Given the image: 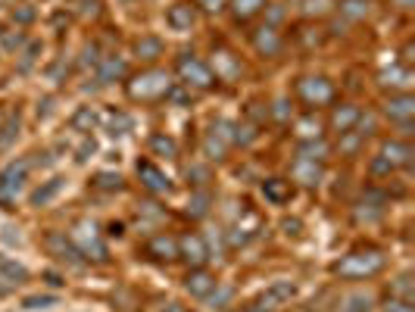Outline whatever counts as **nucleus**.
Segmentation results:
<instances>
[{
	"instance_id": "f257e3e1",
	"label": "nucleus",
	"mask_w": 415,
	"mask_h": 312,
	"mask_svg": "<svg viewBox=\"0 0 415 312\" xmlns=\"http://www.w3.org/2000/svg\"><path fill=\"white\" fill-rule=\"evenodd\" d=\"M384 269V256L374 253V250H356V253H347L344 260L334 265V275L350 278V281H363V278H372Z\"/></svg>"
},
{
	"instance_id": "f03ea898",
	"label": "nucleus",
	"mask_w": 415,
	"mask_h": 312,
	"mask_svg": "<svg viewBox=\"0 0 415 312\" xmlns=\"http://www.w3.org/2000/svg\"><path fill=\"white\" fill-rule=\"evenodd\" d=\"M169 88H172L169 72L147 69V72H140V75H135L129 82V97L131 101H159V97L169 94Z\"/></svg>"
},
{
	"instance_id": "7ed1b4c3",
	"label": "nucleus",
	"mask_w": 415,
	"mask_h": 312,
	"mask_svg": "<svg viewBox=\"0 0 415 312\" xmlns=\"http://www.w3.org/2000/svg\"><path fill=\"white\" fill-rule=\"evenodd\" d=\"M69 237H72V244L78 247V253H82L85 260H94V262L110 260V250H106L103 237H100V231H97V225L94 222H78Z\"/></svg>"
},
{
	"instance_id": "20e7f679",
	"label": "nucleus",
	"mask_w": 415,
	"mask_h": 312,
	"mask_svg": "<svg viewBox=\"0 0 415 312\" xmlns=\"http://www.w3.org/2000/svg\"><path fill=\"white\" fill-rule=\"evenodd\" d=\"M175 69H178V75H182V82L187 84V88L206 91V88H212V82H216L212 69L203 63V59L194 57V53H182V57H178V63H175Z\"/></svg>"
},
{
	"instance_id": "39448f33",
	"label": "nucleus",
	"mask_w": 415,
	"mask_h": 312,
	"mask_svg": "<svg viewBox=\"0 0 415 312\" xmlns=\"http://www.w3.org/2000/svg\"><path fill=\"white\" fill-rule=\"evenodd\" d=\"M44 247L57 262L72 265V269H82V265L88 262L82 253H78L75 244H72V237H66V231H50V235H44Z\"/></svg>"
},
{
	"instance_id": "423d86ee",
	"label": "nucleus",
	"mask_w": 415,
	"mask_h": 312,
	"mask_svg": "<svg viewBox=\"0 0 415 312\" xmlns=\"http://www.w3.org/2000/svg\"><path fill=\"white\" fill-rule=\"evenodd\" d=\"M297 297V284L293 281H272L256 300L250 303V312H275L278 306L291 303Z\"/></svg>"
},
{
	"instance_id": "0eeeda50",
	"label": "nucleus",
	"mask_w": 415,
	"mask_h": 312,
	"mask_svg": "<svg viewBox=\"0 0 415 312\" xmlns=\"http://www.w3.org/2000/svg\"><path fill=\"white\" fill-rule=\"evenodd\" d=\"M297 94L306 106H325L334 101V84L322 75H306V78H300Z\"/></svg>"
},
{
	"instance_id": "6e6552de",
	"label": "nucleus",
	"mask_w": 415,
	"mask_h": 312,
	"mask_svg": "<svg viewBox=\"0 0 415 312\" xmlns=\"http://www.w3.org/2000/svg\"><path fill=\"white\" fill-rule=\"evenodd\" d=\"M178 260H184L191 269H203L210 262V247L200 235H191L187 231L184 237H178Z\"/></svg>"
},
{
	"instance_id": "1a4fd4ad",
	"label": "nucleus",
	"mask_w": 415,
	"mask_h": 312,
	"mask_svg": "<svg viewBox=\"0 0 415 312\" xmlns=\"http://www.w3.org/2000/svg\"><path fill=\"white\" fill-rule=\"evenodd\" d=\"M22 281H29V269L22 262H16L13 256L0 253V297H6L10 290H16Z\"/></svg>"
},
{
	"instance_id": "9d476101",
	"label": "nucleus",
	"mask_w": 415,
	"mask_h": 312,
	"mask_svg": "<svg viewBox=\"0 0 415 312\" xmlns=\"http://www.w3.org/2000/svg\"><path fill=\"white\" fill-rule=\"evenodd\" d=\"M138 178H140V184H144L150 194H169L172 191V181H169V175H166L159 165H153L150 159H144V163H138Z\"/></svg>"
},
{
	"instance_id": "9b49d317",
	"label": "nucleus",
	"mask_w": 415,
	"mask_h": 312,
	"mask_svg": "<svg viewBox=\"0 0 415 312\" xmlns=\"http://www.w3.org/2000/svg\"><path fill=\"white\" fill-rule=\"evenodd\" d=\"M216 275L212 272H206V269H191L187 272V278H184V290L191 297H197V300H206V297L216 290Z\"/></svg>"
},
{
	"instance_id": "f8f14e48",
	"label": "nucleus",
	"mask_w": 415,
	"mask_h": 312,
	"mask_svg": "<svg viewBox=\"0 0 415 312\" xmlns=\"http://www.w3.org/2000/svg\"><path fill=\"white\" fill-rule=\"evenodd\" d=\"M359 119H363V110H359L356 103H340V106H334V112H331V128L337 131V135H350V131H356Z\"/></svg>"
},
{
	"instance_id": "ddd939ff",
	"label": "nucleus",
	"mask_w": 415,
	"mask_h": 312,
	"mask_svg": "<svg viewBox=\"0 0 415 312\" xmlns=\"http://www.w3.org/2000/svg\"><path fill=\"white\" fill-rule=\"evenodd\" d=\"M384 112L393 119V122L409 125L412 116H415V97L409 94V91H406V94H393L391 101L384 103Z\"/></svg>"
},
{
	"instance_id": "4468645a",
	"label": "nucleus",
	"mask_w": 415,
	"mask_h": 312,
	"mask_svg": "<svg viewBox=\"0 0 415 312\" xmlns=\"http://www.w3.org/2000/svg\"><path fill=\"white\" fill-rule=\"evenodd\" d=\"M212 57L216 59H212L210 69H212V75L216 78H222V82H234V78L240 75V63H238V57H234L231 50H216Z\"/></svg>"
},
{
	"instance_id": "2eb2a0df",
	"label": "nucleus",
	"mask_w": 415,
	"mask_h": 312,
	"mask_svg": "<svg viewBox=\"0 0 415 312\" xmlns=\"http://www.w3.org/2000/svg\"><path fill=\"white\" fill-rule=\"evenodd\" d=\"M291 175H293V181L306 184V188H316V184L322 181V163H316V159H303V156H297V163H293Z\"/></svg>"
},
{
	"instance_id": "dca6fc26",
	"label": "nucleus",
	"mask_w": 415,
	"mask_h": 312,
	"mask_svg": "<svg viewBox=\"0 0 415 312\" xmlns=\"http://www.w3.org/2000/svg\"><path fill=\"white\" fill-rule=\"evenodd\" d=\"M147 256H153V260H159V262L178 260V241H175L172 235H156V237H150V244H147Z\"/></svg>"
},
{
	"instance_id": "f3484780",
	"label": "nucleus",
	"mask_w": 415,
	"mask_h": 312,
	"mask_svg": "<svg viewBox=\"0 0 415 312\" xmlns=\"http://www.w3.org/2000/svg\"><path fill=\"white\" fill-rule=\"evenodd\" d=\"M166 22H169L172 31H191L194 22H197V13H194L191 3H175L166 13Z\"/></svg>"
},
{
	"instance_id": "a211bd4d",
	"label": "nucleus",
	"mask_w": 415,
	"mask_h": 312,
	"mask_svg": "<svg viewBox=\"0 0 415 312\" xmlns=\"http://www.w3.org/2000/svg\"><path fill=\"white\" fill-rule=\"evenodd\" d=\"M253 47H256L259 57H278L281 53V35L272 25H263V29L253 35Z\"/></svg>"
},
{
	"instance_id": "6ab92c4d",
	"label": "nucleus",
	"mask_w": 415,
	"mask_h": 312,
	"mask_svg": "<svg viewBox=\"0 0 415 312\" xmlns=\"http://www.w3.org/2000/svg\"><path fill=\"white\" fill-rule=\"evenodd\" d=\"M263 197L269 203H275V207H281V203H287L293 197V188H291V181H284V178H265Z\"/></svg>"
},
{
	"instance_id": "aec40b11",
	"label": "nucleus",
	"mask_w": 415,
	"mask_h": 312,
	"mask_svg": "<svg viewBox=\"0 0 415 312\" xmlns=\"http://www.w3.org/2000/svg\"><path fill=\"white\" fill-rule=\"evenodd\" d=\"M381 159H384L391 169H397V165H409L412 163V147L403 141H387L384 150H381Z\"/></svg>"
},
{
	"instance_id": "412c9836",
	"label": "nucleus",
	"mask_w": 415,
	"mask_h": 312,
	"mask_svg": "<svg viewBox=\"0 0 415 312\" xmlns=\"http://www.w3.org/2000/svg\"><path fill=\"white\" fill-rule=\"evenodd\" d=\"M63 188H66V178H59V175H57V178H50V181H44L38 191H31L29 203H31V207H47L50 200H57L59 191H63Z\"/></svg>"
},
{
	"instance_id": "4be33fe9",
	"label": "nucleus",
	"mask_w": 415,
	"mask_h": 312,
	"mask_svg": "<svg viewBox=\"0 0 415 312\" xmlns=\"http://www.w3.org/2000/svg\"><path fill=\"white\" fill-rule=\"evenodd\" d=\"M122 75H125V59L103 57L97 63V82L100 84H110V82H116V78H122Z\"/></svg>"
},
{
	"instance_id": "5701e85b",
	"label": "nucleus",
	"mask_w": 415,
	"mask_h": 312,
	"mask_svg": "<svg viewBox=\"0 0 415 312\" xmlns=\"http://www.w3.org/2000/svg\"><path fill=\"white\" fill-rule=\"evenodd\" d=\"M29 172H31V159H16V163H10L3 172H0V181H6V184L22 191V181L29 178Z\"/></svg>"
},
{
	"instance_id": "b1692460",
	"label": "nucleus",
	"mask_w": 415,
	"mask_h": 312,
	"mask_svg": "<svg viewBox=\"0 0 415 312\" xmlns=\"http://www.w3.org/2000/svg\"><path fill=\"white\" fill-rule=\"evenodd\" d=\"M381 84L384 88H409L412 84V72L406 69V66H391V69H384L381 72Z\"/></svg>"
},
{
	"instance_id": "393cba45",
	"label": "nucleus",
	"mask_w": 415,
	"mask_h": 312,
	"mask_svg": "<svg viewBox=\"0 0 415 312\" xmlns=\"http://www.w3.org/2000/svg\"><path fill=\"white\" fill-rule=\"evenodd\" d=\"M372 294H365V290H353V294H347L344 300H340V312H372Z\"/></svg>"
},
{
	"instance_id": "a878e982",
	"label": "nucleus",
	"mask_w": 415,
	"mask_h": 312,
	"mask_svg": "<svg viewBox=\"0 0 415 312\" xmlns=\"http://www.w3.org/2000/svg\"><path fill=\"white\" fill-rule=\"evenodd\" d=\"M210 203H212V194H210V191H194V194H191V200H187V216H191V218H203L206 216V212H210Z\"/></svg>"
},
{
	"instance_id": "bb28decb",
	"label": "nucleus",
	"mask_w": 415,
	"mask_h": 312,
	"mask_svg": "<svg viewBox=\"0 0 415 312\" xmlns=\"http://www.w3.org/2000/svg\"><path fill=\"white\" fill-rule=\"evenodd\" d=\"M369 13H372V0H340V16L344 19L359 22V19H365Z\"/></svg>"
},
{
	"instance_id": "cd10ccee",
	"label": "nucleus",
	"mask_w": 415,
	"mask_h": 312,
	"mask_svg": "<svg viewBox=\"0 0 415 312\" xmlns=\"http://www.w3.org/2000/svg\"><path fill=\"white\" fill-rule=\"evenodd\" d=\"M135 53L140 59H156V57H163V41L156 35H144L135 41Z\"/></svg>"
},
{
	"instance_id": "c85d7f7f",
	"label": "nucleus",
	"mask_w": 415,
	"mask_h": 312,
	"mask_svg": "<svg viewBox=\"0 0 415 312\" xmlns=\"http://www.w3.org/2000/svg\"><path fill=\"white\" fill-rule=\"evenodd\" d=\"M131 131V119L125 116V112H110L106 116V135L110 138H122Z\"/></svg>"
},
{
	"instance_id": "c756f323",
	"label": "nucleus",
	"mask_w": 415,
	"mask_h": 312,
	"mask_svg": "<svg viewBox=\"0 0 415 312\" xmlns=\"http://www.w3.org/2000/svg\"><path fill=\"white\" fill-rule=\"evenodd\" d=\"M391 297H393V300H406V303H412V300H415V284H412V275H400L397 281L391 284Z\"/></svg>"
},
{
	"instance_id": "7c9ffc66",
	"label": "nucleus",
	"mask_w": 415,
	"mask_h": 312,
	"mask_svg": "<svg viewBox=\"0 0 415 312\" xmlns=\"http://www.w3.org/2000/svg\"><path fill=\"white\" fill-rule=\"evenodd\" d=\"M91 184H94L97 191H106V194H112V191H122V175H119V172H97Z\"/></svg>"
},
{
	"instance_id": "2f4dec72",
	"label": "nucleus",
	"mask_w": 415,
	"mask_h": 312,
	"mask_svg": "<svg viewBox=\"0 0 415 312\" xmlns=\"http://www.w3.org/2000/svg\"><path fill=\"white\" fill-rule=\"evenodd\" d=\"M150 150H153L156 156H166V159L178 156V144L172 141L169 135H153V138H150Z\"/></svg>"
},
{
	"instance_id": "473e14b6",
	"label": "nucleus",
	"mask_w": 415,
	"mask_h": 312,
	"mask_svg": "<svg viewBox=\"0 0 415 312\" xmlns=\"http://www.w3.org/2000/svg\"><path fill=\"white\" fill-rule=\"evenodd\" d=\"M94 125H97V112H94L91 106H78L75 116H72V128L75 131H91Z\"/></svg>"
},
{
	"instance_id": "72a5a7b5",
	"label": "nucleus",
	"mask_w": 415,
	"mask_h": 312,
	"mask_svg": "<svg viewBox=\"0 0 415 312\" xmlns=\"http://www.w3.org/2000/svg\"><path fill=\"white\" fill-rule=\"evenodd\" d=\"M265 6V0H231V10L238 19H253Z\"/></svg>"
},
{
	"instance_id": "f704fd0d",
	"label": "nucleus",
	"mask_w": 415,
	"mask_h": 312,
	"mask_svg": "<svg viewBox=\"0 0 415 312\" xmlns=\"http://www.w3.org/2000/svg\"><path fill=\"white\" fill-rule=\"evenodd\" d=\"M325 154H328V147H325L322 138H312V141L300 144V156H303V159H316V163H322Z\"/></svg>"
},
{
	"instance_id": "c9c22d12",
	"label": "nucleus",
	"mask_w": 415,
	"mask_h": 312,
	"mask_svg": "<svg viewBox=\"0 0 415 312\" xmlns=\"http://www.w3.org/2000/svg\"><path fill=\"white\" fill-rule=\"evenodd\" d=\"M57 303H59L57 294H31L22 300V306L25 309H50V306H57Z\"/></svg>"
},
{
	"instance_id": "e433bc0d",
	"label": "nucleus",
	"mask_w": 415,
	"mask_h": 312,
	"mask_svg": "<svg viewBox=\"0 0 415 312\" xmlns=\"http://www.w3.org/2000/svg\"><path fill=\"white\" fill-rule=\"evenodd\" d=\"M13 138H19V116H6L0 125V147H10Z\"/></svg>"
},
{
	"instance_id": "4c0bfd02",
	"label": "nucleus",
	"mask_w": 415,
	"mask_h": 312,
	"mask_svg": "<svg viewBox=\"0 0 415 312\" xmlns=\"http://www.w3.org/2000/svg\"><path fill=\"white\" fill-rule=\"evenodd\" d=\"M206 181H210V169H206V165H191V169H187V184L203 191Z\"/></svg>"
},
{
	"instance_id": "58836bf2",
	"label": "nucleus",
	"mask_w": 415,
	"mask_h": 312,
	"mask_svg": "<svg viewBox=\"0 0 415 312\" xmlns=\"http://www.w3.org/2000/svg\"><path fill=\"white\" fill-rule=\"evenodd\" d=\"M256 141V128L250 122H234V144H253Z\"/></svg>"
},
{
	"instance_id": "ea45409f",
	"label": "nucleus",
	"mask_w": 415,
	"mask_h": 312,
	"mask_svg": "<svg viewBox=\"0 0 415 312\" xmlns=\"http://www.w3.org/2000/svg\"><path fill=\"white\" fill-rule=\"evenodd\" d=\"M234 297V290L231 288H225V284H216V290H212L210 297H206V300L212 303V306H219V309H225L228 306V300Z\"/></svg>"
},
{
	"instance_id": "a19ab883",
	"label": "nucleus",
	"mask_w": 415,
	"mask_h": 312,
	"mask_svg": "<svg viewBox=\"0 0 415 312\" xmlns=\"http://www.w3.org/2000/svg\"><path fill=\"white\" fill-rule=\"evenodd\" d=\"M13 22H22V25H29L31 19H35V10H31L29 3H19V6H13Z\"/></svg>"
},
{
	"instance_id": "79ce46f5",
	"label": "nucleus",
	"mask_w": 415,
	"mask_h": 312,
	"mask_svg": "<svg viewBox=\"0 0 415 312\" xmlns=\"http://www.w3.org/2000/svg\"><path fill=\"white\" fill-rule=\"evenodd\" d=\"M300 138H303V141L322 138V131H319V122H312V119H303V122H300Z\"/></svg>"
},
{
	"instance_id": "37998d69",
	"label": "nucleus",
	"mask_w": 415,
	"mask_h": 312,
	"mask_svg": "<svg viewBox=\"0 0 415 312\" xmlns=\"http://www.w3.org/2000/svg\"><path fill=\"white\" fill-rule=\"evenodd\" d=\"M75 3H78V13H82L85 19L100 16V0H75Z\"/></svg>"
},
{
	"instance_id": "c03bdc74",
	"label": "nucleus",
	"mask_w": 415,
	"mask_h": 312,
	"mask_svg": "<svg viewBox=\"0 0 415 312\" xmlns=\"http://www.w3.org/2000/svg\"><path fill=\"white\" fill-rule=\"evenodd\" d=\"M38 53H41V44H29V50L22 53V63H19V69L29 72V69H31V63L38 59Z\"/></svg>"
},
{
	"instance_id": "a18cd8bd",
	"label": "nucleus",
	"mask_w": 415,
	"mask_h": 312,
	"mask_svg": "<svg viewBox=\"0 0 415 312\" xmlns=\"http://www.w3.org/2000/svg\"><path fill=\"white\" fill-rule=\"evenodd\" d=\"M328 10V0H303V13L306 16H322Z\"/></svg>"
},
{
	"instance_id": "49530a36",
	"label": "nucleus",
	"mask_w": 415,
	"mask_h": 312,
	"mask_svg": "<svg viewBox=\"0 0 415 312\" xmlns=\"http://www.w3.org/2000/svg\"><path fill=\"white\" fill-rule=\"evenodd\" d=\"M384 312H415V306L412 303H406V300H393L391 297V300L384 303Z\"/></svg>"
},
{
	"instance_id": "de8ad7c7",
	"label": "nucleus",
	"mask_w": 415,
	"mask_h": 312,
	"mask_svg": "<svg viewBox=\"0 0 415 312\" xmlns=\"http://www.w3.org/2000/svg\"><path fill=\"white\" fill-rule=\"evenodd\" d=\"M194 3H197L203 13H219L225 6V0H194Z\"/></svg>"
},
{
	"instance_id": "09e8293b",
	"label": "nucleus",
	"mask_w": 415,
	"mask_h": 312,
	"mask_svg": "<svg viewBox=\"0 0 415 312\" xmlns=\"http://www.w3.org/2000/svg\"><path fill=\"white\" fill-rule=\"evenodd\" d=\"M94 150H97V144H94L91 138H88V141H85L82 147H78V156H75V159H78V163H85V159H88V156L94 154Z\"/></svg>"
},
{
	"instance_id": "8fccbe9b",
	"label": "nucleus",
	"mask_w": 415,
	"mask_h": 312,
	"mask_svg": "<svg viewBox=\"0 0 415 312\" xmlns=\"http://www.w3.org/2000/svg\"><path fill=\"white\" fill-rule=\"evenodd\" d=\"M22 41H25L22 35H3V47L6 50H19L22 47Z\"/></svg>"
},
{
	"instance_id": "3c124183",
	"label": "nucleus",
	"mask_w": 415,
	"mask_h": 312,
	"mask_svg": "<svg viewBox=\"0 0 415 312\" xmlns=\"http://www.w3.org/2000/svg\"><path fill=\"white\" fill-rule=\"evenodd\" d=\"M272 112H275V119H281V122H284V119L291 116V110H287V101H275V110H272Z\"/></svg>"
},
{
	"instance_id": "603ef678",
	"label": "nucleus",
	"mask_w": 415,
	"mask_h": 312,
	"mask_svg": "<svg viewBox=\"0 0 415 312\" xmlns=\"http://www.w3.org/2000/svg\"><path fill=\"white\" fill-rule=\"evenodd\" d=\"M281 16H284V6H272V10H269V25H272V29H275V22Z\"/></svg>"
},
{
	"instance_id": "864d4df0",
	"label": "nucleus",
	"mask_w": 415,
	"mask_h": 312,
	"mask_svg": "<svg viewBox=\"0 0 415 312\" xmlns=\"http://www.w3.org/2000/svg\"><path fill=\"white\" fill-rule=\"evenodd\" d=\"M284 231H287V235H300V222H297V218H287Z\"/></svg>"
},
{
	"instance_id": "5fc2aeb1",
	"label": "nucleus",
	"mask_w": 415,
	"mask_h": 312,
	"mask_svg": "<svg viewBox=\"0 0 415 312\" xmlns=\"http://www.w3.org/2000/svg\"><path fill=\"white\" fill-rule=\"evenodd\" d=\"M50 103H53L50 97H47L44 103H38V116H50Z\"/></svg>"
},
{
	"instance_id": "6e6d98bb",
	"label": "nucleus",
	"mask_w": 415,
	"mask_h": 312,
	"mask_svg": "<svg viewBox=\"0 0 415 312\" xmlns=\"http://www.w3.org/2000/svg\"><path fill=\"white\" fill-rule=\"evenodd\" d=\"M393 3H397V6H400V10H409V6L415 3V0H393Z\"/></svg>"
},
{
	"instance_id": "4d7b16f0",
	"label": "nucleus",
	"mask_w": 415,
	"mask_h": 312,
	"mask_svg": "<svg viewBox=\"0 0 415 312\" xmlns=\"http://www.w3.org/2000/svg\"><path fill=\"white\" fill-rule=\"evenodd\" d=\"M403 59H406V63L412 59V44H406V47H403Z\"/></svg>"
},
{
	"instance_id": "13d9d810",
	"label": "nucleus",
	"mask_w": 415,
	"mask_h": 312,
	"mask_svg": "<svg viewBox=\"0 0 415 312\" xmlns=\"http://www.w3.org/2000/svg\"><path fill=\"white\" fill-rule=\"evenodd\" d=\"M163 312H184V309H182V306H178V303H169V306H166Z\"/></svg>"
},
{
	"instance_id": "bf43d9fd",
	"label": "nucleus",
	"mask_w": 415,
	"mask_h": 312,
	"mask_svg": "<svg viewBox=\"0 0 415 312\" xmlns=\"http://www.w3.org/2000/svg\"><path fill=\"white\" fill-rule=\"evenodd\" d=\"M3 119H6V116H3V112H0V125H3Z\"/></svg>"
}]
</instances>
